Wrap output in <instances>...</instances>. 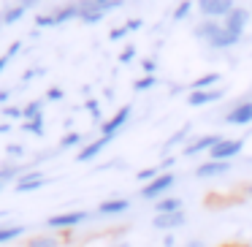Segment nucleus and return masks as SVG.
Returning a JSON list of instances; mask_svg holds the SVG:
<instances>
[{
    "label": "nucleus",
    "instance_id": "obj_32",
    "mask_svg": "<svg viewBox=\"0 0 252 247\" xmlns=\"http://www.w3.org/2000/svg\"><path fill=\"white\" fill-rule=\"evenodd\" d=\"M125 35H127L125 25H122V28H114V30H111V41H120V38H125Z\"/></svg>",
    "mask_w": 252,
    "mask_h": 247
},
{
    "label": "nucleus",
    "instance_id": "obj_37",
    "mask_svg": "<svg viewBox=\"0 0 252 247\" xmlns=\"http://www.w3.org/2000/svg\"><path fill=\"white\" fill-rule=\"evenodd\" d=\"M174 245H176V242H174V236L168 234V236H165V239H163V247H174Z\"/></svg>",
    "mask_w": 252,
    "mask_h": 247
},
{
    "label": "nucleus",
    "instance_id": "obj_17",
    "mask_svg": "<svg viewBox=\"0 0 252 247\" xmlns=\"http://www.w3.org/2000/svg\"><path fill=\"white\" fill-rule=\"evenodd\" d=\"M46 182V176H41V171H33V174H25L17 179V190H38L41 185Z\"/></svg>",
    "mask_w": 252,
    "mask_h": 247
},
{
    "label": "nucleus",
    "instance_id": "obj_21",
    "mask_svg": "<svg viewBox=\"0 0 252 247\" xmlns=\"http://www.w3.org/2000/svg\"><path fill=\"white\" fill-rule=\"evenodd\" d=\"M30 6H33V3H22V6H11L6 14H3V22H6V25H11V22H17V19H22V14L28 11Z\"/></svg>",
    "mask_w": 252,
    "mask_h": 247
},
{
    "label": "nucleus",
    "instance_id": "obj_34",
    "mask_svg": "<svg viewBox=\"0 0 252 247\" xmlns=\"http://www.w3.org/2000/svg\"><path fill=\"white\" fill-rule=\"evenodd\" d=\"M185 247H206V242H203V239H187Z\"/></svg>",
    "mask_w": 252,
    "mask_h": 247
},
{
    "label": "nucleus",
    "instance_id": "obj_30",
    "mask_svg": "<svg viewBox=\"0 0 252 247\" xmlns=\"http://www.w3.org/2000/svg\"><path fill=\"white\" fill-rule=\"evenodd\" d=\"M133 55H136V49H133V46H125V49H122V55H120V60L122 63H130Z\"/></svg>",
    "mask_w": 252,
    "mask_h": 247
},
{
    "label": "nucleus",
    "instance_id": "obj_31",
    "mask_svg": "<svg viewBox=\"0 0 252 247\" xmlns=\"http://www.w3.org/2000/svg\"><path fill=\"white\" fill-rule=\"evenodd\" d=\"M141 68H144V73H147V76H155V68H158V66H155V60H144Z\"/></svg>",
    "mask_w": 252,
    "mask_h": 247
},
{
    "label": "nucleus",
    "instance_id": "obj_9",
    "mask_svg": "<svg viewBox=\"0 0 252 247\" xmlns=\"http://www.w3.org/2000/svg\"><path fill=\"white\" fill-rule=\"evenodd\" d=\"M222 136H201V139H195V141H190L185 149H182V155L185 158H195V155H201V152H212L214 147H217V141Z\"/></svg>",
    "mask_w": 252,
    "mask_h": 247
},
{
    "label": "nucleus",
    "instance_id": "obj_27",
    "mask_svg": "<svg viewBox=\"0 0 252 247\" xmlns=\"http://www.w3.org/2000/svg\"><path fill=\"white\" fill-rule=\"evenodd\" d=\"M155 84H158V76H144V79H138V82H136V90H138V93H144V90L155 87Z\"/></svg>",
    "mask_w": 252,
    "mask_h": 247
},
{
    "label": "nucleus",
    "instance_id": "obj_38",
    "mask_svg": "<svg viewBox=\"0 0 252 247\" xmlns=\"http://www.w3.org/2000/svg\"><path fill=\"white\" fill-rule=\"evenodd\" d=\"M49 98L57 101V98H63V93H60V90H49Z\"/></svg>",
    "mask_w": 252,
    "mask_h": 247
},
{
    "label": "nucleus",
    "instance_id": "obj_25",
    "mask_svg": "<svg viewBox=\"0 0 252 247\" xmlns=\"http://www.w3.org/2000/svg\"><path fill=\"white\" fill-rule=\"evenodd\" d=\"M22 128H25L28 133L41 136V133H44V117H38V120H30V122H22Z\"/></svg>",
    "mask_w": 252,
    "mask_h": 247
},
{
    "label": "nucleus",
    "instance_id": "obj_12",
    "mask_svg": "<svg viewBox=\"0 0 252 247\" xmlns=\"http://www.w3.org/2000/svg\"><path fill=\"white\" fill-rule=\"evenodd\" d=\"M222 87H212V90H198V93L187 95V104L190 106H209V104H217L222 98Z\"/></svg>",
    "mask_w": 252,
    "mask_h": 247
},
{
    "label": "nucleus",
    "instance_id": "obj_22",
    "mask_svg": "<svg viewBox=\"0 0 252 247\" xmlns=\"http://www.w3.org/2000/svg\"><path fill=\"white\" fill-rule=\"evenodd\" d=\"M187 136H190V125H185V128H182V131H176L174 136H171L168 141H165V152H171V149H174V147H179V144L185 141Z\"/></svg>",
    "mask_w": 252,
    "mask_h": 247
},
{
    "label": "nucleus",
    "instance_id": "obj_20",
    "mask_svg": "<svg viewBox=\"0 0 252 247\" xmlns=\"http://www.w3.org/2000/svg\"><path fill=\"white\" fill-rule=\"evenodd\" d=\"M22 234H25L22 225H0V245H3V242L17 239V236H22Z\"/></svg>",
    "mask_w": 252,
    "mask_h": 247
},
{
    "label": "nucleus",
    "instance_id": "obj_19",
    "mask_svg": "<svg viewBox=\"0 0 252 247\" xmlns=\"http://www.w3.org/2000/svg\"><path fill=\"white\" fill-rule=\"evenodd\" d=\"M217 82H220V73L212 71V73H206V76L195 79V82L190 84V93H198V90H212V84H217Z\"/></svg>",
    "mask_w": 252,
    "mask_h": 247
},
{
    "label": "nucleus",
    "instance_id": "obj_16",
    "mask_svg": "<svg viewBox=\"0 0 252 247\" xmlns=\"http://www.w3.org/2000/svg\"><path fill=\"white\" fill-rule=\"evenodd\" d=\"M109 141H111V139H106V136L95 139L93 144H87V147H84L82 152L76 155V160H79V163H87V160L98 158V152H100V149H106V147H109Z\"/></svg>",
    "mask_w": 252,
    "mask_h": 247
},
{
    "label": "nucleus",
    "instance_id": "obj_4",
    "mask_svg": "<svg viewBox=\"0 0 252 247\" xmlns=\"http://www.w3.org/2000/svg\"><path fill=\"white\" fill-rule=\"evenodd\" d=\"M244 149V141L241 139H220L217 147L209 152V160H220V163H230L236 155Z\"/></svg>",
    "mask_w": 252,
    "mask_h": 247
},
{
    "label": "nucleus",
    "instance_id": "obj_18",
    "mask_svg": "<svg viewBox=\"0 0 252 247\" xmlns=\"http://www.w3.org/2000/svg\"><path fill=\"white\" fill-rule=\"evenodd\" d=\"M130 209V201L127 198H111V201H103L98 207V212L100 214H122V212H127Z\"/></svg>",
    "mask_w": 252,
    "mask_h": 247
},
{
    "label": "nucleus",
    "instance_id": "obj_6",
    "mask_svg": "<svg viewBox=\"0 0 252 247\" xmlns=\"http://www.w3.org/2000/svg\"><path fill=\"white\" fill-rule=\"evenodd\" d=\"M236 8L233 0H198V11L206 19H225Z\"/></svg>",
    "mask_w": 252,
    "mask_h": 247
},
{
    "label": "nucleus",
    "instance_id": "obj_40",
    "mask_svg": "<svg viewBox=\"0 0 252 247\" xmlns=\"http://www.w3.org/2000/svg\"><path fill=\"white\" fill-rule=\"evenodd\" d=\"M6 60H8V57H0V71H3V66H6Z\"/></svg>",
    "mask_w": 252,
    "mask_h": 247
},
{
    "label": "nucleus",
    "instance_id": "obj_42",
    "mask_svg": "<svg viewBox=\"0 0 252 247\" xmlns=\"http://www.w3.org/2000/svg\"><path fill=\"white\" fill-rule=\"evenodd\" d=\"M247 247H252V245H247Z\"/></svg>",
    "mask_w": 252,
    "mask_h": 247
},
{
    "label": "nucleus",
    "instance_id": "obj_26",
    "mask_svg": "<svg viewBox=\"0 0 252 247\" xmlns=\"http://www.w3.org/2000/svg\"><path fill=\"white\" fill-rule=\"evenodd\" d=\"M22 117H25V122H30V120H38V117H41V104H30V106H25Z\"/></svg>",
    "mask_w": 252,
    "mask_h": 247
},
{
    "label": "nucleus",
    "instance_id": "obj_24",
    "mask_svg": "<svg viewBox=\"0 0 252 247\" xmlns=\"http://www.w3.org/2000/svg\"><path fill=\"white\" fill-rule=\"evenodd\" d=\"M60 242L55 239V236H35V239H30L28 247H57Z\"/></svg>",
    "mask_w": 252,
    "mask_h": 247
},
{
    "label": "nucleus",
    "instance_id": "obj_13",
    "mask_svg": "<svg viewBox=\"0 0 252 247\" xmlns=\"http://www.w3.org/2000/svg\"><path fill=\"white\" fill-rule=\"evenodd\" d=\"M185 223H187L185 212H174V214H155V220H152V225H155L158 231H176V228H182Z\"/></svg>",
    "mask_w": 252,
    "mask_h": 247
},
{
    "label": "nucleus",
    "instance_id": "obj_36",
    "mask_svg": "<svg viewBox=\"0 0 252 247\" xmlns=\"http://www.w3.org/2000/svg\"><path fill=\"white\" fill-rule=\"evenodd\" d=\"M8 155H14V158H19V155H22V147H19V144H17V147H8Z\"/></svg>",
    "mask_w": 252,
    "mask_h": 247
},
{
    "label": "nucleus",
    "instance_id": "obj_1",
    "mask_svg": "<svg viewBox=\"0 0 252 247\" xmlns=\"http://www.w3.org/2000/svg\"><path fill=\"white\" fill-rule=\"evenodd\" d=\"M192 33H195V38L206 41L212 49H230V46L239 44V35H233L222 22H214V19H203V22H198L195 28H192Z\"/></svg>",
    "mask_w": 252,
    "mask_h": 247
},
{
    "label": "nucleus",
    "instance_id": "obj_8",
    "mask_svg": "<svg viewBox=\"0 0 252 247\" xmlns=\"http://www.w3.org/2000/svg\"><path fill=\"white\" fill-rule=\"evenodd\" d=\"M225 122L228 125H250L252 122V101H241L233 109L225 114Z\"/></svg>",
    "mask_w": 252,
    "mask_h": 247
},
{
    "label": "nucleus",
    "instance_id": "obj_35",
    "mask_svg": "<svg viewBox=\"0 0 252 247\" xmlns=\"http://www.w3.org/2000/svg\"><path fill=\"white\" fill-rule=\"evenodd\" d=\"M6 117H22V111L14 109V106H8V109H6Z\"/></svg>",
    "mask_w": 252,
    "mask_h": 247
},
{
    "label": "nucleus",
    "instance_id": "obj_29",
    "mask_svg": "<svg viewBox=\"0 0 252 247\" xmlns=\"http://www.w3.org/2000/svg\"><path fill=\"white\" fill-rule=\"evenodd\" d=\"M144 28V22L141 19H127V25H125V30L127 33H136V30H141Z\"/></svg>",
    "mask_w": 252,
    "mask_h": 247
},
{
    "label": "nucleus",
    "instance_id": "obj_43",
    "mask_svg": "<svg viewBox=\"0 0 252 247\" xmlns=\"http://www.w3.org/2000/svg\"><path fill=\"white\" fill-rule=\"evenodd\" d=\"M250 11H252V8H250Z\"/></svg>",
    "mask_w": 252,
    "mask_h": 247
},
{
    "label": "nucleus",
    "instance_id": "obj_28",
    "mask_svg": "<svg viewBox=\"0 0 252 247\" xmlns=\"http://www.w3.org/2000/svg\"><path fill=\"white\" fill-rule=\"evenodd\" d=\"M79 141H82V133H68V136L60 141V147H76Z\"/></svg>",
    "mask_w": 252,
    "mask_h": 247
},
{
    "label": "nucleus",
    "instance_id": "obj_10",
    "mask_svg": "<svg viewBox=\"0 0 252 247\" xmlns=\"http://www.w3.org/2000/svg\"><path fill=\"white\" fill-rule=\"evenodd\" d=\"M90 214L87 212H65V214H55V217L46 220L49 228H73V225H82Z\"/></svg>",
    "mask_w": 252,
    "mask_h": 247
},
{
    "label": "nucleus",
    "instance_id": "obj_39",
    "mask_svg": "<svg viewBox=\"0 0 252 247\" xmlns=\"http://www.w3.org/2000/svg\"><path fill=\"white\" fill-rule=\"evenodd\" d=\"M111 247H130V242H114Z\"/></svg>",
    "mask_w": 252,
    "mask_h": 247
},
{
    "label": "nucleus",
    "instance_id": "obj_3",
    "mask_svg": "<svg viewBox=\"0 0 252 247\" xmlns=\"http://www.w3.org/2000/svg\"><path fill=\"white\" fill-rule=\"evenodd\" d=\"M174 185H176V174L165 171V174H160L155 182H149V185L141 187V198L144 201H160V196H165Z\"/></svg>",
    "mask_w": 252,
    "mask_h": 247
},
{
    "label": "nucleus",
    "instance_id": "obj_41",
    "mask_svg": "<svg viewBox=\"0 0 252 247\" xmlns=\"http://www.w3.org/2000/svg\"><path fill=\"white\" fill-rule=\"evenodd\" d=\"M247 196H250V198H252V185H250V187H247Z\"/></svg>",
    "mask_w": 252,
    "mask_h": 247
},
{
    "label": "nucleus",
    "instance_id": "obj_11",
    "mask_svg": "<svg viewBox=\"0 0 252 247\" xmlns=\"http://www.w3.org/2000/svg\"><path fill=\"white\" fill-rule=\"evenodd\" d=\"M130 120V106H122L120 111H117L114 117H111V120H106L103 122V136L106 139H114L117 133L122 131V128H125V122Z\"/></svg>",
    "mask_w": 252,
    "mask_h": 247
},
{
    "label": "nucleus",
    "instance_id": "obj_5",
    "mask_svg": "<svg viewBox=\"0 0 252 247\" xmlns=\"http://www.w3.org/2000/svg\"><path fill=\"white\" fill-rule=\"evenodd\" d=\"M79 17V3H68V6H60L55 8L52 14H44V17H38L35 22H38V28H55V25H63L68 22V19Z\"/></svg>",
    "mask_w": 252,
    "mask_h": 247
},
{
    "label": "nucleus",
    "instance_id": "obj_33",
    "mask_svg": "<svg viewBox=\"0 0 252 247\" xmlns=\"http://www.w3.org/2000/svg\"><path fill=\"white\" fill-rule=\"evenodd\" d=\"M87 109H90V114H93L95 120H98V117H100V109H98V101H87Z\"/></svg>",
    "mask_w": 252,
    "mask_h": 247
},
{
    "label": "nucleus",
    "instance_id": "obj_23",
    "mask_svg": "<svg viewBox=\"0 0 252 247\" xmlns=\"http://www.w3.org/2000/svg\"><path fill=\"white\" fill-rule=\"evenodd\" d=\"M192 8H195V3H192V0H185V3H179V6L174 8V19H176V22L187 19V17L192 14Z\"/></svg>",
    "mask_w": 252,
    "mask_h": 247
},
{
    "label": "nucleus",
    "instance_id": "obj_2",
    "mask_svg": "<svg viewBox=\"0 0 252 247\" xmlns=\"http://www.w3.org/2000/svg\"><path fill=\"white\" fill-rule=\"evenodd\" d=\"M120 6H122L120 0H82V3H79V19L87 22V25H95L109 11H117Z\"/></svg>",
    "mask_w": 252,
    "mask_h": 247
},
{
    "label": "nucleus",
    "instance_id": "obj_15",
    "mask_svg": "<svg viewBox=\"0 0 252 247\" xmlns=\"http://www.w3.org/2000/svg\"><path fill=\"white\" fill-rule=\"evenodd\" d=\"M155 212L158 214H174V212H185V201L179 196H165L155 204Z\"/></svg>",
    "mask_w": 252,
    "mask_h": 247
},
{
    "label": "nucleus",
    "instance_id": "obj_7",
    "mask_svg": "<svg viewBox=\"0 0 252 247\" xmlns=\"http://www.w3.org/2000/svg\"><path fill=\"white\" fill-rule=\"evenodd\" d=\"M250 17H252V11H250V8L236 6L233 11H230L228 17L222 19V25H225V28H228L233 35H239V38H241V35H244V30H247V25H250Z\"/></svg>",
    "mask_w": 252,
    "mask_h": 247
},
{
    "label": "nucleus",
    "instance_id": "obj_14",
    "mask_svg": "<svg viewBox=\"0 0 252 247\" xmlns=\"http://www.w3.org/2000/svg\"><path fill=\"white\" fill-rule=\"evenodd\" d=\"M230 171V163H220V160H206V163L198 166L195 176L198 179H214V176H222Z\"/></svg>",
    "mask_w": 252,
    "mask_h": 247
}]
</instances>
